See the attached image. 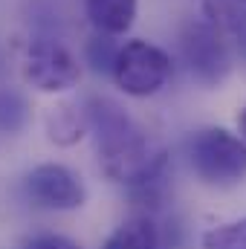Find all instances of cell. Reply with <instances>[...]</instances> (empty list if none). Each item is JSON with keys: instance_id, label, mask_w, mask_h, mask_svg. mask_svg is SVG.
<instances>
[{"instance_id": "30bf717a", "label": "cell", "mask_w": 246, "mask_h": 249, "mask_svg": "<svg viewBox=\"0 0 246 249\" xmlns=\"http://www.w3.org/2000/svg\"><path fill=\"white\" fill-rule=\"evenodd\" d=\"M203 20L223 35H238L246 29V0H203Z\"/></svg>"}, {"instance_id": "9c48e42d", "label": "cell", "mask_w": 246, "mask_h": 249, "mask_svg": "<svg viewBox=\"0 0 246 249\" xmlns=\"http://www.w3.org/2000/svg\"><path fill=\"white\" fill-rule=\"evenodd\" d=\"M102 249H159V229L151 214H130L105 238Z\"/></svg>"}, {"instance_id": "8fae6325", "label": "cell", "mask_w": 246, "mask_h": 249, "mask_svg": "<svg viewBox=\"0 0 246 249\" xmlns=\"http://www.w3.org/2000/svg\"><path fill=\"white\" fill-rule=\"evenodd\" d=\"M119 50H122V44H119L113 35L96 32V35L84 44V64H87L96 75H110V78H113Z\"/></svg>"}, {"instance_id": "5b68a950", "label": "cell", "mask_w": 246, "mask_h": 249, "mask_svg": "<svg viewBox=\"0 0 246 249\" xmlns=\"http://www.w3.org/2000/svg\"><path fill=\"white\" fill-rule=\"evenodd\" d=\"M20 72H23V81L32 90L50 93V96L67 93L81 81L78 58L64 47L61 41H53V38L29 41L23 64H20Z\"/></svg>"}, {"instance_id": "277c9868", "label": "cell", "mask_w": 246, "mask_h": 249, "mask_svg": "<svg viewBox=\"0 0 246 249\" xmlns=\"http://www.w3.org/2000/svg\"><path fill=\"white\" fill-rule=\"evenodd\" d=\"M180 55L188 75L214 90L232 72V53L223 41V32L214 29L209 20H188L180 32Z\"/></svg>"}, {"instance_id": "6da1fadb", "label": "cell", "mask_w": 246, "mask_h": 249, "mask_svg": "<svg viewBox=\"0 0 246 249\" xmlns=\"http://www.w3.org/2000/svg\"><path fill=\"white\" fill-rule=\"evenodd\" d=\"M90 133L96 139L99 168L110 183L127 188L162 183L168 174V148L142 130L130 113L110 96H90L84 102Z\"/></svg>"}, {"instance_id": "ba28073f", "label": "cell", "mask_w": 246, "mask_h": 249, "mask_svg": "<svg viewBox=\"0 0 246 249\" xmlns=\"http://www.w3.org/2000/svg\"><path fill=\"white\" fill-rule=\"evenodd\" d=\"M90 133V124H87V113H84V105H55L50 113H47V139L70 148V145H78L84 136Z\"/></svg>"}, {"instance_id": "7c38bea8", "label": "cell", "mask_w": 246, "mask_h": 249, "mask_svg": "<svg viewBox=\"0 0 246 249\" xmlns=\"http://www.w3.org/2000/svg\"><path fill=\"white\" fill-rule=\"evenodd\" d=\"M200 249H246V217L206 229L200 235Z\"/></svg>"}, {"instance_id": "8992f818", "label": "cell", "mask_w": 246, "mask_h": 249, "mask_svg": "<svg viewBox=\"0 0 246 249\" xmlns=\"http://www.w3.org/2000/svg\"><path fill=\"white\" fill-rule=\"evenodd\" d=\"M23 191L32 206L50 212H75L87 203V186L81 174L61 162H41L26 171Z\"/></svg>"}, {"instance_id": "4fadbf2b", "label": "cell", "mask_w": 246, "mask_h": 249, "mask_svg": "<svg viewBox=\"0 0 246 249\" xmlns=\"http://www.w3.org/2000/svg\"><path fill=\"white\" fill-rule=\"evenodd\" d=\"M29 122V102L23 93L3 87L0 90V133H20Z\"/></svg>"}, {"instance_id": "5bb4252c", "label": "cell", "mask_w": 246, "mask_h": 249, "mask_svg": "<svg viewBox=\"0 0 246 249\" xmlns=\"http://www.w3.org/2000/svg\"><path fill=\"white\" fill-rule=\"evenodd\" d=\"M23 249H81V244H78V241H72V238H67V235L44 232V235L29 238Z\"/></svg>"}, {"instance_id": "9a60e30c", "label": "cell", "mask_w": 246, "mask_h": 249, "mask_svg": "<svg viewBox=\"0 0 246 249\" xmlns=\"http://www.w3.org/2000/svg\"><path fill=\"white\" fill-rule=\"evenodd\" d=\"M235 47H238V55L246 61V29H241V32L235 35Z\"/></svg>"}, {"instance_id": "3957f363", "label": "cell", "mask_w": 246, "mask_h": 249, "mask_svg": "<svg viewBox=\"0 0 246 249\" xmlns=\"http://www.w3.org/2000/svg\"><path fill=\"white\" fill-rule=\"evenodd\" d=\"M171 72H174V64L162 47L145 38H133V41H124L119 50L113 81L124 96L151 99L171 81Z\"/></svg>"}, {"instance_id": "7a4b0ae2", "label": "cell", "mask_w": 246, "mask_h": 249, "mask_svg": "<svg viewBox=\"0 0 246 249\" xmlns=\"http://www.w3.org/2000/svg\"><path fill=\"white\" fill-rule=\"evenodd\" d=\"M185 157L200 183L229 188L246 180V142L229 127H200L185 142Z\"/></svg>"}, {"instance_id": "52a82bcc", "label": "cell", "mask_w": 246, "mask_h": 249, "mask_svg": "<svg viewBox=\"0 0 246 249\" xmlns=\"http://www.w3.org/2000/svg\"><path fill=\"white\" fill-rule=\"evenodd\" d=\"M136 12H139L136 0H84V15H87L90 26L96 32L113 35V38L130 32Z\"/></svg>"}, {"instance_id": "2e32d148", "label": "cell", "mask_w": 246, "mask_h": 249, "mask_svg": "<svg viewBox=\"0 0 246 249\" xmlns=\"http://www.w3.org/2000/svg\"><path fill=\"white\" fill-rule=\"evenodd\" d=\"M238 133L244 136V142H246V105L241 107V113H238Z\"/></svg>"}]
</instances>
